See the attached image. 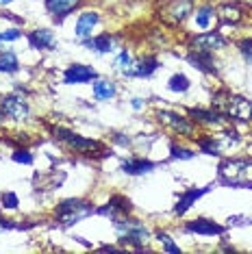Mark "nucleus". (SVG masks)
<instances>
[{
    "label": "nucleus",
    "mask_w": 252,
    "mask_h": 254,
    "mask_svg": "<svg viewBox=\"0 0 252 254\" xmlns=\"http://www.w3.org/2000/svg\"><path fill=\"white\" fill-rule=\"evenodd\" d=\"M118 67L120 70H124V72H128V74H133V70H130V55L126 53V50L118 57Z\"/></svg>",
    "instance_id": "cd10ccee"
},
{
    "label": "nucleus",
    "mask_w": 252,
    "mask_h": 254,
    "mask_svg": "<svg viewBox=\"0 0 252 254\" xmlns=\"http://www.w3.org/2000/svg\"><path fill=\"white\" fill-rule=\"evenodd\" d=\"M130 209H133V204H130L128 198H124V195H113V198L109 200L105 206H100L98 213H100V215L116 217L118 213H128Z\"/></svg>",
    "instance_id": "9d476101"
},
{
    "label": "nucleus",
    "mask_w": 252,
    "mask_h": 254,
    "mask_svg": "<svg viewBox=\"0 0 252 254\" xmlns=\"http://www.w3.org/2000/svg\"><path fill=\"white\" fill-rule=\"evenodd\" d=\"M168 87L172 91H187L189 89V78L185 76V74H174V76L170 78V85Z\"/></svg>",
    "instance_id": "5701e85b"
},
{
    "label": "nucleus",
    "mask_w": 252,
    "mask_h": 254,
    "mask_svg": "<svg viewBox=\"0 0 252 254\" xmlns=\"http://www.w3.org/2000/svg\"><path fill=\"white\" fill-rule=\"evenodd\" d=\"M159 122L168 124L170 128H174L179 135H185V137H191L193 135V124L189 122L187 118H183L181 113H174V111H159L157 113Z\"/></svg>",
    "instance_id": "423d86ee"
},
{
    "label": "nucleus",
    "mask_w": 252,
    "mask_h": 254,
    "mask_svg": "<svg viewBox=\"0 0 252 254\" xmlns=\"http://www.w3.org/2000/svg\"><path fill=\"white\" fill-rule=\"evenodd\" d=\"M239 50H242V55L246 57V61L252 63V39H242V42H239Z\"/></svg>",
    "instance_id": "bb28decb"
},
{
    "label": "nucleus",
    "mask_w": 252,
    "mask_h": 254,
    "mask_svg": "<svg viewBox=\"0 0 252 254\" xmlns=\"http://www.w3.org/2000/svg\"><path fill=\"white\" fill-rule=\"evenodd\" d=\"M20 37V31H4L0 33V42H13V39Z\"/></svg>",
    "instance_id": "473e14b6"
},
{
    "label": "nucleus",
    "mask_w": 252,
    "mask_h": 254,
    "mask_svg": "<svg viewBox=\"0 0 252 254\" xmlns=\"http://www.w3.org/2000/svg\"><path fill=\"white\" fill-rule=\"evenodd\" d=\"M242 15H239V11L237 9H224V20H231V22H237Z\"/></svg>",
    "instance_id": "72a5a7b5"
},
{
    "label": "nucleus",
    "mask_w": 252,
    "mask_h": 254,
    "mask_svg": "<svg viewBox=\"0 0 252 254\" xmlns=\"http://www.w3.org/2000/svg\"><path fill=\"white\" fill-rule=\"evenodd\" d=\"M200 148H202L207 154H217V146L211 139H202L200 141Z\"/></svg>",
    "instance_id": "2f4dec72"
},
{
    "label": "nucleus",
    "mask_w": 252,
    "mask_h": 254,
    "mask_svg": "<svg viewBox=\"0 0 252 254\" xmlns=\"http://www.w3.org/2000/svg\"><path fill=\"white\" fill-rule=\"evenodd\" d=\"M133 109H141V100H139V98H135V100H133Z\"/></svg>",
    "instance_id": "f704fd0d"
},
{
    "label": "nucleus",
    "mask_w": 252,
    "mask_h": 254,
    "mask_svg": "<svg viewBox=\"0 0 252 254\" xmlns=\"http://www.w3.org/2000/svg\"><path fill=\"white\" fill-rule=\"evenodd\" d=\"M157 237H159V239L163 241V246H165V250H168V252H172V254H179V252H181V248L176 246L174 241H172V237H170V235H165V233H159Z\"/></svg>",
    "instance_id": "a878e982"
},
{
    "label": "nucleus",
    "mask_w": 252,
    "mask_h": 254,
    "mask_svg": "<svg viewBox=\"0 0 252 254\" xmlns=\"http://www.w3.org/2000/svg\"><path fill=\"white\" fill-rule=\"evenodd\" d=\"M116 228H118V235H120V241L122 244H133L137 248H141L148 241V228L144 224H139L137 219H118L116 222Z\"/></svg>",
    "instance_id": "7ed1b4c3"
},
{
    "label": "nucleus",
    "mask_w": 252,
    "mask_h": 254,
    "mask_svg": "<svg viewBox=\"0 0 252 254\" xmlns=\"http://www.w3.org/2000/svg\"><path fill=\"white\" fill-rule=\"evenodd\" d=\"M211 15H213V9H211V7H202V9H200L198 13H196V24H198L200 28H207Z\"/></svg>",
    "instance_id": "393cba45"
},
{
    "label": "nucleus",
    "mask_w": 252,
    "mask_h": 254,
    "mask_svg": "<svg viewBox=\"0 0 252 254\" xmlns=\"http://www.w3.org/2000/svg\"><path fill=\"white\" fill-rule=\"evenodd\" d=\"M96 78V70L94 67H87V65H81V63H74L65 70L63 74V80L67 85H81V83H87V80Z\"/></svg>",
    "instance_id": "6e6552de"
},
{
    "label": "nucleus",
    "mask_w": 252,
    "mask_h": 254,
    "mask_svg": "<svg viewBox=\"0 0 252 254\" xmlns=\"http://www.w3.org/2000/svg\"><path fill=\"white\" fill-rule=\"evenodd\" d=\"M18 57L13 53H4L0 55V72H15L18 70Z\"/></svg>",
    "instance_id": "4be33fe9"
},
{
    "label": "nucleus",
    "mask_w": 252,
    "mask_h": 254,
    "mask_svg": "<svg viewBox=\"0 0 252 254\" xmlns=\"http://www.w3.org/2000/svg\"><path fill=\"white\" fill-rule=\"evenodd\" d=\"M220 181L231 187L252 183V159H228L220 165Z\"/></svg>",
    "instance_id": "f257e3e1"
},
{
    "label": "nucleus",
    "mask_w": 252,
    "mask_h": 254,
    "mask_svg": "<svg viewBox=\"0 0 252 254\" xmlns=\"http://www.w3.org/2000/svg\"><path fill=\"white\" fill-rule=\"evenodd\" d=\"M55 135L59 137L61 141H65L70 148H74L76 152H94V150H102V143L100 141H94V139H85V137L76 135L72 130H65V128H55Z\"/></svg>",
    "instance_id": "39448f33"
},
{
    "label": "nucleus",
    "mask_w": 252,
    "mask_h": 254,
    "mask_svg": "<svg viewBox=\"0 0 252 254\" xmlns=\"http://www.w3.org/2000/svg\"><path fill=\"white\" fill-rule=\"evenodd\" d=\"M207 191H209V189H189V191H185V193H183L181 198H179V202H176L174 213H176V215H183V213H187L189 206H191L193 202L200 198V195H204Z\"/></svg>",
    "instance_id": "ddd939ff"
},
{
    "label": "nucleus",
    "mask_w": 252,
    "mask_h": 254,
    "mask_svg": "<svg viewBox=\"0 0 252 254\" xmlns=\"http://www.w3.org/2000/svg\"><path fill=\"white\" fill-rule=\"evenodd\" d=\"M28 42H31L33 48H55V35L48 28H39V31H33L28 35Z\"/></svg>",
    "instance_id": "2eb2a0df"
},
{
    "label": "nucleus",
    "mask_w": 252,
    "mask_h": 254,
    "mask_svg": "<svg viewBox=\"0 0 252 254\" xmlns=\"http://www.w3.org/2000/svg\"><path fill=\"white\" fill-rule=\"evenodd\" d=\"M0 2H2V4H9V2H13V0H0Z\"/></svg>",
    "instance_id": "c9c22d12"
},
{
    "label": "nucleus",
    "mask_w": 252,
    "mask_h": 254,
    "mask_svg": "<svg viewBox=\"0 0 252 254\" xmlns=\"http://www.w3.org/2000/svg\"><path fill=\"white\" fill-rule=\"evenodd\" d=\"M226 46V39L220 33H202V35L191 39L193 53H211V50H220Z\"/></svg>",
    "instance_id": "0eeeda50"
},
{
    "label": "nucleus",
    "mask_w": 252,
    "mask_h": 254,
    "mask_svg": "<svg viewBox=\"0 0 252 254\" xmlns=\"http://www.w3.org/2000/svg\"><path fill=\"white\" fill-rule=\"evenodd\" d=\"M81 4V0H46V9L50 11V13L59 15V18H63V15H67L74 7H78Z\"/></svg>",
    "instance_id": "f8f14e48"
},
{
    "label": "nucleus",
    "mask_w": 252,
    "mask_h": 254,
    "mask_svg": "<svg viewBox=\"0 0 252 254\" xmlns=\"http://www.w3.org/2000/svg\"><path fill=\"white\" fill-rule=\"evenodd\" d=\"M226 115H235L239 120H252V102L244 98H233Z\"/></svg>",
    "instance_id": "4468645a"
},
{
    "label": "nucleus",
    "mask_w": 252,
    "mask_h": 254,
    "mask_svg": "<svg viewBox=\"0 0 252 254\" xmlns=\"http://www.w3.org/2000/svg\"><path fill=\"white\" fill-rule=\"evenodd\" d=\"M191 9H193V0H168L161 7V18L168 20L170 24H181L191 13Z\"/></svg>",
    "instance_id": "20e7f679"
},
{
    "label": "nucleus",
    "mask_w": 252,
    "mask_h": 254,
    "mask_svg": "<svg viewBox=\"0 0 252 254\" xmlns=\"http://www.w3.org/2000/svg\"><path fill=\"white\" fill-rule=\"evenodd\" d=\"M189 61L196 67H200L202 72H215V63L211 59V53H191L189 55Z\"/></svg>",
    "instance_id": "a211bd4d"
},
{
    "label": "nucleus",
    "mask_w": 252,
    "mask_h": 254,
    "mask_svg": "<svg viewBox=\"0 0 252 254\" xmlns=\"http://www.w3.org/2000/svg\"><path fill=\"white\" fill-rule=\"evenodd\" d=\"M94 94H96V98H100V100H109V98L116 96V85H113L111 80H98V83L94 85Z\"/></svg>",
    "instance_id": "6ab92c4d"
},
{
    "label": "nucleus",
    "mask_w": 252,
    "mask_h": 254,
    "mask_svg": "<svg viewBox=\"0 0 252 254\" xmlns=\"http://www.w3.org/2000/svg\"><path fill=\"white\" fill-rule=\"evenodd\" d=\"M13 161H18V163H26V165H31V163H33V157L26 152V150H15V152H13Z\"/></svg>",
    "instance_id": "c85d7f7f"
},
{
    "label": "nucleus",
    "mask_w": 252,
    "mask_h": 254,
    "mask_svg": "<svg viewBox=\"0 0 252 254\" xmlns=\"http://www.w3.org/2000/svg\"><path fill=\"white\" fill-rule=\"evenodd\" d=\"M91 213H94V206L85 200H65L57 206V219H59L63 226L81 222V219L89 217Z\"/></svg>",
    "instance_id": "f03ea898"
},
{
    "label": "nucleus",
    "mask_w": 252,
    "mask_h": 254,
    "mask_svg": "<svg viewBox=\"0 0 252 254\" xmlns=\"http://www.w3.org/2000/svg\"><path fill=\"white\" fill-rule=\"evenodd\" d=\"M2 111L13 120H22L28 115V105L24 98H20V96H7V98H2Z\"/></svg>",
    "instance_id": "1a4fd4ad"
},
{
    "label": "nucleus",
    "mask_w": 252,
    "mask_h": 254,
    "mask_svg": "<svg viewBox=\"0 0 252 254\" xmlns=\"http://www.w3.org/2000/svg\"><path fill=\"white\" fill-rule=\"evenodd\" d=\"M98 13H94V11H89V13H83L81 18L76 22V35L81 39H87L91 35V28L98 24Z\"/></svg>",
    "instance_id": "dca6fc26"
},
{
    "label": "nucleus",
    "mask_w": 252,
    "mask_h": 254,
    "mask_svg": "<svg viewBox=\"0 0 252 254\" xmlns=\"http://www.w3.org/2000/svg\"><path fill=\"white\" fill-rule=\"evenodd\" d=\"M185 228L189 230V233H198V235H222L224 233V226L209 222V219H196V222H189Z\"/></svg>",
    "instance_id": "9b49d317"
},
{
    "label": "nucleus",
    "mask_w": 252,
    "mask_h": 254,
    "mask_svg": "<svg viewBox=\"0 0 252 254\" xmlns=\"http://www.w3.org/2000/svg\"><path fill=\"white\" fill-rule=\"evenodd\" d=\"M172 157H179V159H191L193 152H189L185 148H179V146H172Z\"/></svg>",
    "instance_id": "7c9ffc66"
},
{
    "label": "nucleus",
    "mask_w": 252,
    "mask_h": 254,
    "mask_svg": "<svg viewBox=\"0 0 252 254\" xmlns=\"http://www.w3.org/2000/svg\"><path fill=\"white\" fill-rule=\"evenodd\" d=\"M2 206H7V209H15V206H18V195L15 193H4L2 195Z\"/></svg>",
    "instance_id": "c756f323"
},
{
    "label": "nucleus",
    "mask_w": 252,
    "mask_h": 254,
    "mask_svg": "<svg viewBox=\"0 0 252 254\" xmlns=\"http://www.w3.org/2000/svg\"><path fill=\"white\" fill-rule=\"evenodd\" d=\"M87 46L89 48H94V50H98V53H109L111 46H113V39L109 35H98L96 39H89Z\"/></svg>",
    "instance_id": "412c9836"
},
{
    "label": "nucleus",
    "mask_w": 252,
    "mask_h": 254,
    "mask_svg": "<svg viewBox=\"0 0 252 254\" xmlns=\"http://www.w3.org/2000/svg\"><path fill=\"white\" fill-rule=\"evenodd\" d=\"M154 167L152 161H144V159H130V161H124L122 170L126 174H146Z\"/></svg>",
    "instance_id": "f3484780"
},
{
    "label": "nucleus",
    "mask_w": 252,
    "mask_h": 254,
    "mask_svg": "<svg viewBox=\"0 0 252 254\" xmlns=\"http://www.w3.org/2000/svg\"><path fill=\"white\" fill-rule=\"evenodd\" d=\"M157 67H159V59H157V57H144L133 74H139V76H150Z\"/></svg>",
    "instance_id": "aec40b11"
},
{
    "label": "nucleus",
    "mask_w": 252,
    "mask_h": 254,
    "mask_svg": "<svg viewBox=\"0 0 252 254\" xmlns=\"http://www.w3.org/2000/svg\"><path fill=\"white\" fill-rule=\"evenodd\" d=\"M193 115V118H198V120H202V122H207V124H215V122H220V113H211V111H202V109H191L189 111Z\"/></svg>",
    "instance_id": "b1692460"
}]
</instances>
